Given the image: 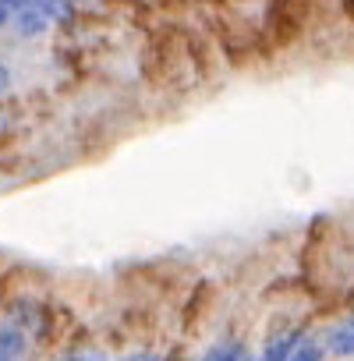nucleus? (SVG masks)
I'll return each instance as SVG.
<instances>
[{
	"instance_id": "nucleus-1",
	"label": "nucleus",
	"mask_w": 354,
	"mask_h": 361,
	"mask_svg": "<svg viewBox=\"0 0 354 361\" xmlns=\"http://www.w3.org/2000/svg\"><path fill=\"white\" fill-rule=\"evenodd\" d=\"M25 350H29V336L18 322L0 326V361H22Z\"/></svg>"
},
{
	"instance_id": "nucleus-2",
	"label": "nucleus",
	"mask_w": 354,
	"mask_h": 361,
	"mask_svg": "<svg viewBox=\"0 0 354 361\" xmlns=\"http://www.w3.org/2000/svg\"><path fill=\"white\" fill-rule=\"evenodd\" d=\"M326 350H333L340 357H354V315H347L343 322H336L326 333Z\"/></svg>"
},
{
	"instance_id": "nucleus-3",
	"label": "nucleus",
	"mask_w": 354,
	"mask_h": 361,
	"mask_svg": "<svg viewBox=\"0 0 354 361\" xmlns=\"http://www.w3.org/2000/svg\"><path fill=\"white\" fill-rule=\"evenodd\" d=\"M301 336H305V333H298V329H294V333H283V336H273V340L266 343V350H262L259 361H287V357L294 354V347L301 343Z\"/></svg>"
},
{
	"instance_id": "nucleus-4",
	"label": "nucleus",
	"mask_w": 354,
	"mask_h": 361,
	"mask_svg": "<svg viewBox=\"0 0 354 361\" xmlns=\"http://www.w3.org/2000/svg\"><path fill=\"white\" fill-rule=\"evenodd\" d=\"M15 25H18V32L22 36H39V32H47V25H50V15L36 4V8H25V11H18L15 15Z\"/></svg>"
},
{
	"instance_id": "nucleus-5",
	"label": "nucleus",
	"mask_w": 354,
	"mask_h": 361,
	"mask_svg": "<svg viewBox=\"0 0 354 361\" xmlns=\"http://www.w3.org/2000/svg\"><path fill=\"white\" fill-rule=\"evenodd\" d=\"M241 354H245V347L238 340H220L202 354V361H241Z\"/></svg>"
},
{
	"instance_id": "nucleus-6",
	"label": "nucleus",
	"mask_w": 354,
	"mask_h": 361,
	"mask_svg": "<svg viewBox=\"0 0 354 361\" xmlns=\"http://www.w3.org/2000/svg\"><path fill=\"white\" fill-rule=\"evenodd\" d=\"M322 354H326V343H319L315 336H301V343L294 347L287 361H322Z\"/></svg>"
},
{
	"instance_id": "nucleus-7",
	"label": "nucleus",
	"mask_w": 354,
	"mask_h": 361,
	"mask_svg": "<svg viewBox=\"0 0 354 361\" xmlns=\"http://www.w3.org/2000/svg\"><path fill=\"white\" fill-rule=\"evenodd\" d=\"M8 89H11V71L0 64V96H8Z\"/></svg>"
},
{
	"instance_id": "nucleus-8",
	"label": "nucleus",
	"mask_w": 354,
	"mask_h": 361,
	"mask_svg": "<svg viewBox=\"0 0 354 361\" xmlns=\"http://www.w3.org/2000/svg\"><path fill=\"white\" fill-rule=\"evenodd\" d=\"M8 22H11V11H8L4 4H0V25H8Z\"/></svg>"
},
{
	"instance_id": "nucleus-9",
	"label": "nucleus",
	"mask_w": 354,
	"mask_h": 361,
	"mask_svg": "<svg viewBox=\"0 0 354 361\" xmlns=\"http://www.w3.org/2000/svg\"><path fill=\"white\" fill-rule=\"evenodd\" d=\"M241 361H255V357H252V354H248V350H245V354H241Z\"/></svg>"
},
{
	"instance_id": "nucleus-10",
	"label": "nucleus",
	"mask_w": 354,
	"mask_h": 361,
	"mask_svg": "<svg viewBox=\"0 0 354 361\" xmlns=\"http://www.w3.org/2000/svg\"><path fill=\"white\" fill-rule=\"evenodd\" d=\"M64 4H75V0H64Z\"/></svg>"
}]
</instances>
